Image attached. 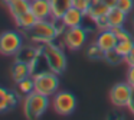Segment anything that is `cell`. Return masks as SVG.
I'll list each match as a JSON object with an SVG mask.
<instances>
[{
  "mask_svg": "<svg viewBox=\"0 0 134 120\" xmlns=\"http://www.w3.org/2000/svg\"><path fill=\"white\" fill-rule=\"evenodd\" d=\"M51 97L43 96L41 93H30L29 96L25 97L23 100V113L25 117L29 120H36L39 117H42L46 113L48 107L51 104Z\"/></svg>",
  "mask_w": 134,
  "mask_h": 120,
  "instance_id": "cell-1",
  "label": "cell"
},
{
  "mask_svg": "<svg viewBox=\"0 0 134 120\" xmlns=\"http://www.w3.org/2000/svg\"><path fill=\"white\" fill-rule=\"evenodd\" d=\"M41 55L45 59L48 68L51 71L56 74H62L66 68V58H65V54L62 52V49L59 46H56L52 42H46V44H42L41 48Z\"/></svg>",
  "mask_w": 134,
  "mask_h": 120,
  "instance_id": "cell-2",
  "label": "cell"
},
{
  "mask_svg": "<svg viewBox=\"0 0 134 120\" xmlns=\"http://www.w3.org/2000/svg\"><path fill=\"white\" fill-rule=\"evenodd\" d=\"M59 74L53 72V71H39V72L33 74L32 78L35 81V91L41 93L43 96L52 97L55 93H58L59 88Z\"/></svg>",
  "mask_w": 134,
  "mask_h": 120,
  "instance_id": "cell-3",
  "label": "cell"
},
{
  "mask_svg": "<svg viewBox=\"0 0 134 120\" xmlns=\"http://www.w3.org/2000/svg\"><path fill=\"white\" fill-rule=\"evenodd\" d=\"M27 32H29L30 41L41 45L46 42H53L59 33L55 20H38Z\"/></svg>",
  "mask_w": 134,
  "mask_h": 120,
  "instance_id": "cell-4",
  "label": "cell"
},
{
  "mask_svg": "<svg viewBox=\"0 0 134 120\" xmlns=\"http://www.w3.org/2000/svg\"><path fill=\"white\" fill-rule=\"evenodd\" d=\"M51 104L55 113L61 116H69L76 108V97L71 91H58L52 96Z\"/></svg>",
  "mask_w": 134,
  "mask_h": 120,
  "instance_id": "cell-5",
  "label": "cell"
},
{
  "mask_svg": "<svg viewBox=\"0 0 134 120\" xmlns=\"http://www.w3.org/2000/svg\"><path fill=\"white\" fill-rule=\"evenodd\" d=\"M23 46V39L16 30H6L0 36V52L4 56H12L19 54Z\"/></svg>",
  "mask_w": 134,
  "mask_h": 120,
  "instance_id": "cell-6",
  "label": "cell"
},
{
  "mask_svg": "<svg viewBox=\"0 0 134 120\" xmlns=\"http://www.w3.org/2000/svg\"><path fill=\"white\" fill-rule=\"evenodd\" d=\"M88 30L85 28L75 26V28H66L64 33V44L69 51H78L84 46L88 38Z\"/></svg>",
  "mask_w": 134,
  "mask_h": 120,
  "instance_id": "cell-7",
  "label": "cell"
},
{
  "mask_svg": "<svg viewBox=\"0 0 134 120\" xmlns=\"http://www.w3.org/2000/svg\"><path fill=\"white\" fill-rule=\"evenodd\" d=\"M131 87L128 82H118L110 91V101L115 107H127L131 96Z\"/></svg>",
  "mask_w": 134,
  "mask_h": 120,
  "instance_id": "cell-8",
  "label": "cell"
},
{
  "mask_svg": "<svg viewBox=\"0 0 134 120\" xmlns=\"http://www.w3.org/2000/svg\"><path fill=\"white\" fill-rule=\"evenodd\" d=\"M30 10L38 20H53L51 0H30Z\"/></svg>",
  "mask_w": 134,
  "mask_h": 120,
  "instance_id": "cell-9",
  "label": "cell"
},
{
  "mask_svg": "<svg viewBox=\"0 0 134 120\" xmlns=\"http://www.w3.org/2000/svg\"><path fill=\"white\" fill-rule=\"evenodd\" d=\"M85 13L82 10L76 9V7L71 6L69 9L65 12V15L62 16V19L59 22L62 23V26L66 29V28H75V26H81L84 23V18H85Z\"/></svg>",
  "mask_w": 134,
  "mask_h": 120,
  "instance_id": "cell-10",
  "label": "cell"
},
{
  "mask_svg": "<svg viewBox=\"0 0 134 120\" xmlns=\"http://www.w3.org/2000/svg\"><path fill=\"white\" fill-rule=\"evenodd\" d=\"M117 42H118V39H117L114 30L111 29V28H108V29H102L101 32L98 33L95 44L98 45V46L104 51V54H105V52H110V51L115 49Z\"/></svg>",
  "mask_w": 134,
  "mask_h": 120,
  "instance_id": "cell-11",
  "label": "cell"
},
{
  "mask_svg": "<svg viewBox=\"0 0 134 120\" xmlns=\"http://www.w3.org/2000/svg\"><path fill=\"white\" fill-rule=\"evenodd\" d=\"M10 74H12V78L15 82H19L22 80L27 78V77L32 75V67H30L29 62H25V61H18L12 65V70H10Z\"/></svg>",
  "mask_w": 134,
  "mask_h": 120,
  "instance_id": "cell-12",
  "label": "cell"
},
{
  "mask_svg": "<svg viewBox=\"0 0 134 120\" xmlns=\"http://www.w3.org/2000/svg\"><path fill=\"white\" fill-rule=\"evenodd\" d=\"M52 6V19L53 20H61L68 9L72 6V0H51Z\"/></svg>",
  "mask_w": 134,
  "mask_h": 120,
  "instance_id": "cell-13",
  "label": "cell"
},
{
  "mask_svg": "<svg viewBox=\"0 0 134 120\" xmlns=\"http://www.w3.org/2000/svg\"><path fill=\"white\" fill-rule=\"evenodd\" d=\"M7 9L13 19H18L19 16L30 10V0H12L10 3H7Z\"/></svg>",
  "mask_w": 134,
  "mask_h": 120,
  "instance_id": "cell-14",
  "label": "cell"
},
{
  "mask_svg": "<svg viewBox=\"0 0 134 120\" xmlns=\"http://www.w3.org/2000/svg\"><path fill=\"white\" fill-rule=\"evenodd\" d=\"M108 18V23H110V28H118V26H124L125 20H127V13L122 12L118 7H111L107 13Z\"/></svg>",
  "mask_w": 134,
  "mask_h": 120,
  "instance_id": "cell-15",
  "label": "cell"
},
{
  "mask_svg": "<svg viewBox=\"0 0 134 120\" xmlns=\"http://www.w3.org/2000/svg\"><path fill=\"white\" fill-rule=\"evenodd\" d=\"M16 103H18V98L15 93L9 91L7 88H0V111L2 113L15 107Z\"/></svg>",
  "mask_w": 134,
  "mask_h": 120,
  "instance_id": "cell-16",
  "label": "cell"
},
{
  "mask_svg": "<svg viewBox=\"0 0 134 120\" xmlns=\"http://www.w3.org/2000/svg\"><path fill=\"white\" fill-rule=\"evenodd\" d=\"M15 22H16V25H18L20 29L29 30L30 28L38 22V18L32 13V10H27L26 13H23L22 16H19L18 19H15Z\"/></svg>",
  "mask_w": 134,
  "mask_h": 120,
  "instance_id": "cell-17",
  "label": "cell"
},
{
  "mask_svg": "<svg viewBox=\"0 0 134 120\" xmlns=\"http://www.w3.org/2000/svg\"><path fill=\"white\" fill-rule=\"evenodd\" d=\"M108 10H110L108 6H105L104 3H98V4H94V6H90V9H88V12H87V16L92 22H95L98 18L107 15Z\"/></svg>",
  "mask_w": 134,
  "mask_h": 120,
  "instance_id": "cell-18",
  "label": "cell"
},
{
  "mask_svg": "<svg viewBox=\"0 0 134 120\" xmlns=\"http://www.w3.org/2000/svg\"><path fill=\"white\" fill-rule=\"evenodd\" d=\"M16 84H18V93L20 94V96H23V97L29 96L30 93L35 91V81H33V78H30V77H27V78L16 82Z\"/></svg>",
  "mask_w": 134,
  "mask_h": 120,
  "instance_id": "cell-19",
  "label": "cell"
},
{
  "mask_svg": "<svg viewBox=\"0 0 134 120\" xmlns=\"http://www.w3.org/2000/svg\"><path fill=\"white\" fill-rule=\"evenodd\" d=\"M133 46H134V41H133V39H128V41H118L114 51H115L120 56L125 58V56L130 54V51L133 49Z\"/></svg>",
  "mask_w": 134,
  "mask_h": 120,
  "instance_id": "cell-20",
  "label": "cell"
},
{
  "mask_svg": "<svg viewBox=\"0 0 134 120\" xmlns=\"http://www.w3.org/2000/svg\"><path fill=\"white\" fill-rule=\"evenodd\" d=\"M87 55L90 56L91 59H99V58H104V51L101 49V48L98 46V45H92V46H90L88 48V51H87Z\"/></svg>",
  "mask_w": 134,
  "mask_h": 120,
  "instance_id": "cell-21",
  "label": "cell"
},
{
  "mask_svg": "<svg viewBox=\"0 0 134 120\" xmlns=\"http://www.w3.org/2000/svg\"><path fill=\"white\" fill-rule=\"evenodd\" d=\"M111 29L114 30V33H115V36H117L118 41H128V39H133V38H131V35H130V32H127L122 26L111 28Z\"/></svg>",
  "mask_w": 134,
  "mask_h": 120,
  "instance_id": "cell-22",
  "label": "cell"
},
{
  "mask_svg": "<svg viewBox=\"0 0 134 120\" xmlns=\"http://www.w3.org/2000/svg\"><path fill=\"white\" fill-rule=\"evenodd\" d=\"M117 7L128 15V13L134 9V0H118V2H117Z\"/></svg>",
  "mask_w": 134,
  "mask_h": 120,
  "instance_id": "cell-23",
  "label": "cell"
},
{
  "mask_svg": "<svg viewBox=\"0 0 134 120\" xmlns=\"http://www.w3.org/2000/svg\"><path fill=\"white\" fill-rule=\"evenodd\" d=\"M72 6L76 7V9L82 10V12L87 15L88 9L91 6V0H72Z\"/></svg>",
  "mask_w": 134,
  "mask_h": 120,
  "instance_id": "cell-24",
  "label": "cell"
},
{
  "mask_svg": "<svg viewBox=\"0 0 134 120\" xmlns=\"http://www.w3.org/2000/svg\"><path fill=\"white\" fill-rule=\"evenodd\" d=\"M104 58L107 59V61L110 62V64H118V62L124 61V58H122V56H120L114 49H113V51H110V52H105Z\"/></svg>",
  "mask_w": 134,
  "mask_h": 120,
  "instance_id": "cell-25",
  "label": "cell"
},
{
  "mask_svg": "<svg viewBox=\"0 0 134 120\" xmlns=\"http://www.w3.org/2000/svg\"><path fill=\"white\" fill-rule=\"evenodd\" d=\"M95 26L98 28L99 30H102V29H108L110 28V23H108V18H107V15H104V16H101V18H98L95 22Z\"/></svg>",
  "mask_w": 134,
  "mask_h": 120,
  "instance_id": "cell-26",
  "label": "cell"
},
{
  "mask_svg": "<svg viewBox=\"0 0 134 120\" xmlns=\"http://www.w3.org/2000/svg\"><path fill=\"white\" fill-rule=\"evenodd\" d=\"M127 82L134 87V65L133 67H128V71H127Z\"/></svg>",
  "mask_w": 134,
  "mask_h": 120,
  "instance_id": "cell-27",
  "label": "cell"
},
{
  "mask_svg": "<svg viewBox=\"0 0 134 120\" xmlns=\"http://www.w3.org/2000/svg\"><path fill=\"white\" fill-rule=\"evenodd\" d=\"M124 62L128 65V67H133L134 65V46H133V49L130 51V54L124 58Z\"/></svg>",
  "mask_w": 134,
  "mask_h": 120,
  "instance_id": "cell-28",
  "label": "cell"
},
{
  "mask_svg": "<svg viewBox=\"0 0 134 120\" xmlns=\"http://www.w3.org/2000/svg\"><path fill=\"white\" fill-rule=\"evenodd\" d=\"M127 108H128V111L134 116V87H133V90H131V96H130V101H128Z\"/></svg>",
  "mask_w": 134,
  "mask_h": 120,
  "instance_id": "cell-29",
  "label": "cell"
},
{
  "mask_svg": "<svg viewBox=\"0 0 134 120\" xmlns=\"http://www.w3.org/2000/svg\"><path fill=\"white\" fill-rule=\"evenodd\" d=\"M117 2H118V0H102V3H104L105 6H108L110 9L117 6Z\"/></svg>",
  "mask_w": 134,
  "mask_h": 120,
  "instance_id": "cell-30",
  "label": "cell"
},
{
  "mask_svg": "<svg viewBox=\"0 0 134 120\" xmlns=\"http://www.w3.org/2000/svg\"><path fill=\"white\" fill-rule=\"evenodd\" d=\"M3 2H4V3H6V4H7V3H10L12 0H3Z\"/></svg>",
  "mask_w": 134,
  "mask_h": 120,
  "instance_id": "cell-31",
  "label": "cell"
}]
</instances>
